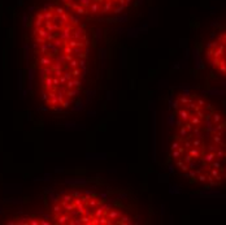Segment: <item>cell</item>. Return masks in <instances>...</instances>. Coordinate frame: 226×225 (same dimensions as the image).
<instances>
[{
    "instance_id": "3957f363",
    "label": "cell",
    "mask_w": 226,
    "mask_h": 225,
    "mask_svg": "<svg viewBox=\"0 0 226 225\" xmlns=\"http://www.w3.org/2000/svg\"><path fill=\"white\" fill-rule=\"evenodd\" d=\"M51 224L56 225H130L133 217L104 197L86 190L57 195L50 206Z\"/></svg>"
},
{
    "instance_id": "7a4b0ae2",
    "label": "cell",
    "mask_w": 226,
    "mask_h": 225,
    "mask_svg": "<svg viewBox=\"0 0 226 225\" xmlns=\"http://www.w3.org/2000/svg\"><path fill=\"white\" fill-rule=\"evenodd\" d=\"M169 152L173 165L191 184L226 185V115L191 91L173 103Z\"/></svg>"
},
{
    "instance_id": "5b68a950",
    "label": "cell",
    "mask_w": 226,
    "mask_h": 225,
    "mask_svg": "<svg viewBox=\"0 0 226 225\" xmlns=\"http://www.w3.org/2000/svg\"><path fill=\"white\" fill-rule=\"evenodd\" d=\"M205 56L209 65L226 78V29L211 39L205 50Z\"/></svg>"
},
{
    "instance_id": "6da1fadb",
    "label": "cell",
    "mask_w": 226,
    "mask_h": 225,
    "mask_svg": "<svg viewBox=\"0 0 226 225\" xmlns=\"http://www.w3.org/2000/svg\"><path fill=\"white\" fill-rule=\"evenodd\" d=\"M31 39L44 104L52 111L68 108L86 77L90 52L86 27L65 7L45 5L32 18Z\"/></svg>"
},
{
    "instance_id": "277c9868",
    "label": "cell",
    "mask_w": 226,
    "mask_h": 225,
    "mask_svg": "<svg viewBox=\"0 0 226 225\" xmlns=\"http://www.w3.org/2000/svg\"><path fill=\"white\" fill-rule=\"evenodd\" d=\"M63 7L78 17L112 18L122 14L133 0H60Z\"/></svg>"
}]
</instances>
